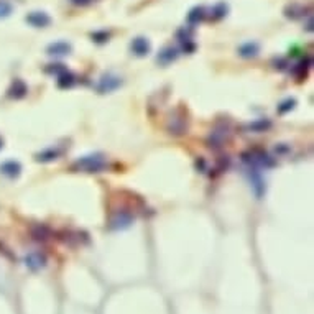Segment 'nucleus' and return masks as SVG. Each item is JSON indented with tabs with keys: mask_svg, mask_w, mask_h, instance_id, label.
Returning a JSON list of instances; mask_svg holds the SVG:
<instances>
[{
	"mask_svg": "<svg viewBox=\"0 0 314 314\" xmlns=\"http://www.w3.org/2000/svg\"><path fill=\"white\" fill-rule=\"evenodd\" d=\"M257 51H258L257 43H245L240 46V54H242V56H255Z\"/></svg>",
	"mask_w": 314,
	"mask_h": 314,
	"instance_id": "12",
	"label": "nucleus"
},
{
	"mask_svg": "<svg viewBox=\"0 0 314 314\" xmlns=\"http://www.w3.org/2000/svg\"><path fill=\"white\" fill-rule=\"evenodd\" d=\"M0 171H2V174H5V176H9V178H17L18 174H20L22 168H20V165H18L17 161H7V163H4V165L0 166Z\"/></svg>",
	"mask_w": 314,
	"mask_h": 314,
	"instance_id": "6",
	"label": "nucleus"
},
{
	"mask_svg": "<svg viewBox=\"0 0 314 314\" xmlns=\"http://www.w3.org/2000/svg\"><path fill=\"white\" fill-rule=\"evenodd\" d=\"M14 10V5H12L9 0H0V18H5L12 14Z\"/></svg>",
	"mask_w": 314,
	"mask_h": 314,
	"instance_id": "13",
	"label": "nucleus"
},
{
	"mask_svg": "<svg viewBox=\"0 0 314 314\" xmlns=\"http://www.w3.org/2000/svg\"><path fill=\"white\" fill-rule=\"evenodd\" d=\"M50 54H58V56H63V54H68L71 51V46L64 41H58V43H53L50 48H48Z\"/></svg>",
	"mask_w": 314,
	"mask_h": 314,
	"instance_id": "7",
	"label": "nucleus"
},
{
	"mask_svg": "<svg viewBox=\"0 0 314 314\" xmlns=\"http://www.w3.org/2000/svg\"><path fill=\"white\" fill-rule=\"evenodd\" d=\"M25 262H27V267H30L32 270H38V268L45 267L46 257L41 252H32V253H28V255H27Z\"/></svg>",
	"mask_w": 314,
	"mask_h": 314,
	"instance_id": "4",
	"label": "nucleus"
},
{
	"mask_svg": "<svg viewBox=\"0 0 314 314\" xmlns=\"http://www.w3.org/2000/svg\"><path fill=\"white\" fill-rule=\"evenodd\" d=\"M72 4H76V5H87V4H92L95 2V0H71Z\"/></svg>",
	"mask_w": 314,
	"mask_h": 314,
	"instance_id": "14",
	"label": "nucleus"
},
{
	"mask_svg": "<svg viewBox=\"0 0 314 314\" xmlns=\"http://www.w3.org/2000/svg\"><path fill=\"white\" fill-rule=\"evenodd\" d=\"M168 129H170V132L174 135H183L184 132L188 130V119H186L183 111H178L174 116H171Z\"/></svg>",
	"mask_w": 314,
	"mask_h": 314,
	"instance_id": "2",
	"label": "nucleus"
},
{
	"mask_svg": "<svg viewBox=\"0 0 314 314\" xmlns=\"http://www.w3.org/2000/svg\"><path fill=\"white\" fill-rule=\"evenodd\" d=\"M120 84V79L119 77H104V79L100 81V84H99V89L100 90H112V89H116L117 86Z\"/></svg>",
	"mask_w": 314,
	"mask_h": 314,
	"instance_id": "10",
	"label": "nucleus"
},
{
	"mask_svg": "<svg viewBox=\"0 0 314 314\" xmlns=\"http://www.w3.org/2000/svg\"><path fill=\"white\" fill-rule=\"evenodd\" d=\"M2 145H4V142H2V138H0V148H2Z\"/></svg>",
	"mask_w": 314,
	"mask_h": 314,
	"instance_id": "15",
	"label": "nucleus"
},
{
	"mask_svg": "<svg viewBox=\"0 0 314 314\" xmlns=\"http://www.w3.org/2000/svg\"><path fill=\"white\" fill-rule=\"evenodd\" d=\"M64 152L63 148H48L46 152H43L41 155H38V160L40 161H50V160H56L59 155Z\"/></svg>",
	"mask_w": 314,
	"mask_h": 314,
	"instance_id": "8",
	"label": "nucleus"
},
{
	"mask_svg": "<svg viewBox=\"0 0 314 314\" xmlns=\"http://www.w3.org/2000/svg\"><path fill=\"white\" fill-rule=\"evenodd\" d=\"M27 22L32 23L33 27H46L51 20L45 12H33V14H30L27 17Z\"/></svg>",
	"mask_w": 314,
	"mask_h": 314,
	"instance_id": "5",
	"label": "nucleus"
},
{
	"mask_svg": "<svg viewBox=\"0 0 314 314\" xmlns=\"http://www.w3.org/2000/svg\"><path fill=\"white\" fill-rule=\"evenodd\" d=\"M32 234L36 240H46L50 237L51 231H50V227H46V226H35L32 229Z\"/></svg>",
	"mask_w": 314,
	"mask_h": 314,
	"instance_id": "9",
	"label": "nucleus"
},
{
	"mask_svg": "<svg viewBox=\"0 0 314 314\" xmlns=\"http://www.w3.org/2000/svg\"><path fill=\"white\" fill-rule=\"evenodd\" d=\"M132 50H134L137 54H145L150 50V45H148L147 40L137 38V40H134V43H132Z\"/></svg>",
	"mask_w": 314,
	"mask_h": 314,
	"instance_id": "11",
	"label": "nucleus"
},
{
	"mask_svg": "<svg viewBox=\"0 0 314 314\" xmlns=\"http://www.w3.org/2000/svg\"><path fill=\"white\" fill-rule=\"evenodd\" d=\"M130 222H132V214L127 213V211H117V213L111 217V227L114 229L127 227Z\"/></svg>",
	"mask_w": 314,
	"mask_h": 314,
	"instance_id": "3",
	"label": "nucleus"
},
{
	"mask_svg": "<svg viewBox=\"0 0 314 314\" xmlns=\"http://www.w3.org/2000/svg\"><path fill=\"white\" fill-rule=\"evenodd\" d=\"M107 166V161L102 155H89L82 156L81 160L76 161L74 170L82 173H100Z\"/></svg>",
	"mask_w": 314,
	"mask_h": 314,
	"instance_id": "1",
	"label": "nucleus"
}]
</instances>
